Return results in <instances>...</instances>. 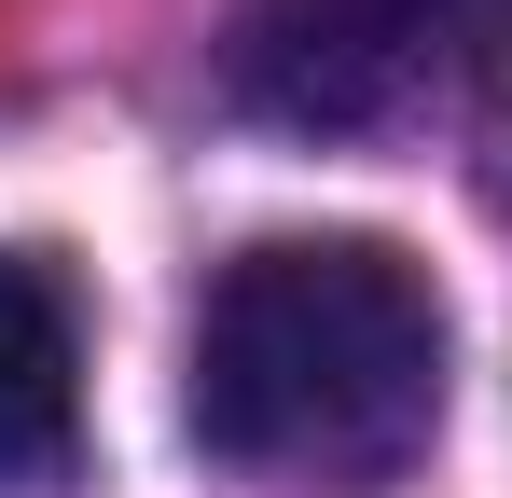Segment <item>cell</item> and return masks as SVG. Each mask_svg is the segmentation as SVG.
<instances>
[{
  "label": "cell",
  "mask_w": 512,
  "mask_h": 498,
  "mask_svg": "<svg viewBox=\"0 0 512 498\" xmlns=\"http://www.w3.org/2000/svg\"><path fill=\"white\" fill-rule=\"evenodd\" d=\"M180 415L250 485H388L443 429V291L374 236H263L194 305Z\"/></svg>",
  "instance_id": "6da1fadb"
},
{
  "label": "cell",
  "mask_w": 512,
  "mask_h": 498,
  "mask_svg": "<svg viewBox=\"0 0 512 498\" xmlns=\"http://www.w3.org/2000/svg\"><path fill=\"white\" fill-rule=\"evenodd\" d=\"M512 0H250L236 97L291 139H374L499 56Z\"/></svg>",
  "instance_id": "7a4b0ae2"
},
{
  "label": "cell",
  "mask_w": 512,
  "mask_h": 498,
  "mask_svg": "<svg viewBox=\"0 0 512 498\" xmlns=\"http://www.w3.org/2000/svg\"><path fill=\"white\" fill-rule=\"evenodd\" d=\"M84 443V305L42 249H0V498L70 485Z\"/></svg>",
  "instance_id": "3957f363"
},
{
  "label": "cell",
  "mask_w": 512,
  "mask_h": 498,
  "mask_svg": "<svg viewBox=\"0 0 512 498\" xmlns=\"http://www.w3.org/2000/svg\"><path fill=\"white\" fill-rule=\"evenodd\" d=\"M485 83H499V153H512V28H499V56H485Z\"/></svg>",
  "instance_id": "277c9868"
}]
</instances>
